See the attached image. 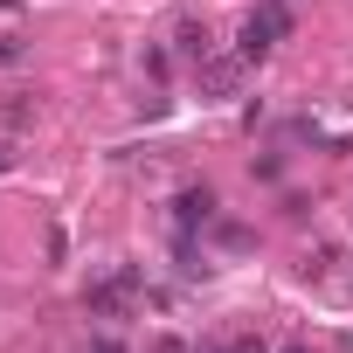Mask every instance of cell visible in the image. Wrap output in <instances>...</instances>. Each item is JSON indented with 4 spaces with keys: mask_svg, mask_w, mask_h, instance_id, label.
<instances>
[{
    "mask_svg": "<svg viewBox=\"0 0 353 353\" xmlns=\"http://www.w3.org/2000/svg\"><path fill=\"white\" fill-rule=\"evenodd\" d=\"M346 291H353V284H346Z\"/></svg>",
    "mask_w": 353,
    "mask_h": 353,
    "instance_id": "cell-14",
    "label": "cell"
},
{
    "mask_svg": "<svg viewBox=\"0 0 353 353\" xmlns=\"http://www.w3.org/2000/svg\"><path fill=\"white\" fill-rule=\"evenodd\" d=\"M208 236H215L222 250H250V243H256V236H250L243 222H229V215H215V222H208Z\"/></svg>",
    "mask_w": 353,
    "mask_h": 353,
    "instance_id": "cell-6",
    "label": "cell"
},
{
    "mask_svg": "<svg viewBox=\"0 0 353 353\" xmlns=\"http://www.w3.org/2000/svg\"><path fill=\"white\" fill-rule=\"evenodd\" d=\"M14 63H28V42L21 35H0V70H14Z\"/></svg>",
    "mask_w": 353,
    "mask_h": 353,
    "instance_id": "cell-8",
    "label": "cell"
},
{
    "mask_svg": "<svg viewBox=\"0 0 353 353\" xmlns=\"http://www.w3.org/2000/svg\"><path fill=\"white\" fill-rule=\"evenodd\" d=\"M250 166H256V181H284V159H277V152H263V159H250Z\"/></svg>",
    "mask_w": 353,
    "mask_h": 353,
    "instance_id": "cell-9",
    "label": "cell"
},
{
    "mask_svg": "<svg viewBox=\"0 0 353 353\" xmlns=\"http://www.w3.org/2000/svg\"><path fill=\"white\" fill-rule=\"evenodd\" d=\"M173 49H181L188 63H208V56H215V42H208V21L181 14V21H173Z\"/></svg>",
    "mask_w": 353,
    "mask_h": 353,
    "instance_id": "cell-5",
    "label": "cell"
},
{
    "mask_svg": "<svg viewBox=\"0 0 353 353\" xmlns=\"http://www.w3.org/2000/svg\"><path fill=\"white\" fill-rule=\"evenodd\" d=\"M229 353H270V346H263V339H250V332H243V339H229Z\"/></svg>",
    "mask_w": 353,
    "mask_h": 353,
    "instance_id": "cell-11",
    "label": "cell"
},
{
    "mask_svg": "<svg viewBox=\"0 0 353 353\" xmlns=\"http://www.w3.org/2000/svg\"><path fill=\"white\" fill-rule=\"evenodd\" d=\"M0 125H8V132H21V125H35V97H8V104H0Z\"/></svg>",
    "mask_w": 353,
    "mask_h": 353,
    "instance_id": "cell-7",
    "label": "cell"
},
{
    "mask_svg": "<svg viewBox=\"0 0 353 353\" xmlns=\"http://www.w3.org/2000/svg\"><path fill=\"white\" fill-rule=\"evenodd\" d=\"M291 28H298L291 0H256V8L243 14V28H236V56H243V63H263V56H270Z\"/></svg>",
    "mask_w": 353,
    "mask_h": 353,
    "instance_id": "cell-2",
    "label": "cell"
},
{
    "mask_svg": "<svg viewBox=\"0 0 353 353\" xmlns=\"http://www.w3.org/2000/svg\"><path fill=\"white\" fill-rule=\"evenodd\" d=\"M194 353H229V346H194Z\"/></svg>",
    "mask_w": 353,
    "mask_h": 353,
    "instance_id": "cell-12",
    "label": "cell"
},
{
    "mask_svg": "<svg viewBox=\"0 0 353 353\" xmlns=\"http://www.w3.org/2000/svg\"><path fill=\"white\" fill-rule=\"evenodd\" d=\"M152 284H145V270L139 263H118L111 277H97L90 291H83V312L90 319H104V325H125L132 312H139V298H145Z\"/></svg>",
    "mask_w": 353,
    "mask_h": 353,
    "instance_id": "cell-1",
    "label": "cell"
},
{
    "mask_svg": "<svg viewBox=\"0 0 353 353\" xmlns=\"http://www.w3.org/2000/svg\"><path fill=\"white\" fill-rule=\"evenodd\" d=\"M243 77H250V63H243L236 49H229V56L215 49L208 63H194V90H201V104H222V97H236V90H243Z\"/></svg>",
    "mask_w": 353,
    "mask_h": 353,
    "instance_id": "cell-3",
    "label": "cell"
},
{
    "mask_svg": "<svg viewBox=\"0 0 353 353\" xmlns=\"http://www.w3.org/2000/svg\"><path fill=\"white\" fill-rule=\"evenodd\" d=\"M215 215H222V201H215V188H208V181L173 194V229H181V236H208V222H215Z\"/></svg>",
    "mask_w": 353,
    "mask_h": 353,
    "instance_id": "cell-4",
    "label": "cell"
},
{
    "mask_svg": "<svg viewBox=\"0 0 353 353\" xmlns=\"http://www.w3.org/2000/svg\"><path fill=\"white\" fill-rule=\"evenodd\" d=\"M152 353H194V346H188V339H173V332H166V339H152Z\"/></svg>",
    "mask_w": 353,
    "mask_h": 353,
    "instance_id": "cell-10",
    "label": "cell"
},
{
    "mask_svg": "<svg viewBox=\"0 0 353 353\" xmlns=\"http://www.w3.org/2000/svg\"><path fill=\"white\" fill-rule=\"evenodd\" d=\"M284 353H305V346H284Z\"/></svg>",
    "mask_w": 353,
    "mask_h": 353,
    "instance_id": "cell-13",
    "label": "cell"
}]
</instances>
